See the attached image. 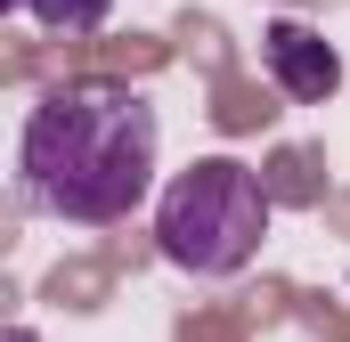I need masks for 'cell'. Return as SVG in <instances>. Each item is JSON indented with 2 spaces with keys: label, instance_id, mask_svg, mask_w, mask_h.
<instances>
[{
  "label": "cell",
  "instance_id": "6da1fadb",
  "mask_svg": "<svg viewBox=\"0 0 350 342\" xmlns=\"http://www.w3.org/2000/svg\"><path fill=\"white\" fill-rule=\"evenodd\" d=\"M155 106L122 82H57L41 90V106L25 114L16 139V187L33 212L114 228L147 204L155 187Z\"/></svg>",
  "mask_w": 350,
  "mask_h": 342
},
{
  "label": "cell",
  "instance_id": "7a4b0ae2",
  "mask_svg": "<svg viewBox=\"0 0 350 342\" xmlns=\"http://www.w3.org/2000/svg\"><path fill=\"white\" fill-rule=\"evenodd\" d=\"M261 237H269V187H261V171H245L237 155L187 163L163 187V204H155V245L187 277H237V269H253Z\"/></svg>",
  "mask_w": 350,
  "mask_h": 342
},
{
  "label": "cell",
  "instance_id": "3957f363",
  "mask_svg": "<svg viewBox=\"0 0 350 342\" xmlns=\"http://www.w3.org/2000/svg\"><path fill=\"white\" fill-rule=\"evenodd\" d=\"M261 57H269V82L285 90V98H301V106H326V98L342 90V49H334L318 25H301V16H277V25H269Z\"/></svg>",
  "mask_w": 350,
  "mask_h": 342
},
{
  "label": "cell",
  "instance_id": "277c9868",
  "mask_svg": "<svg viewBox=\"0 0 350 342\" xmlns=\"http://www.w3.org/2000/svg\"><path fill=\"white\" fill-rule=\"evenodd\" d=\"M25 16L49 25V33H98L114 16V0H25Z\"/></svg>",
  "mask_w": 350,
  "mask_h": 342
},
{
  "label": "cell",
  "instance_id": "5b68a950",
  "mask_svg": "<svg viewBox=\"0 0 350 342\" xmlns=\"http://www.w3.org/2000/svg\"><path fill=\"white\" fill-rule=\"evenodd\" d=\"M8 342H41V334H33V326H8Z\"/></svg>",
  "mask_w": 350,
  "mask_h": 342
},
{
  "label": "cell",
  "instance_id": "8992f818",
  "mask_svg": "<svg viewBox=\"0 0 350 342\" xmlns=\"http://www.w3.org/2000/svg\"><path fill=\"white\" fill-rule=\"evenodd\" d=\"M0 8H25V0H0Z\"/></svg>",
  "mask_w": 350,
  "mask_h": 342
}]
</instances>
